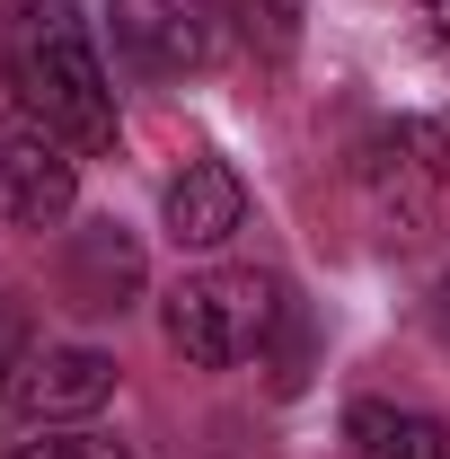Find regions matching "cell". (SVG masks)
Wrapping results in <instances>:
<instances>
[{"label": "cell", "mask_w": 450, "mask_h": 459, "mask_svg": "<svg viewBox=\"0 0 450 459\" xmlns=\"http://www.w3.org/2000/svg\"><path fill=\"white\" fill-rule=\"evenodd\" d=\"M0 62H9V89L36 133H54L71 151H115V80L98 62V36L80 18V0H18L9 27H0Z\"/></svg>", "instance_id": "1"}, {"label": "cell", "mask_w": 450, "mask_h": 459, "mask_svg": "<svg viewBox=\"0 0 450 459\" xmlns=\"http://www.w3.org/2000/svg\"><path fill=\"white\" fill-rule=\"evenodd\" d=\"M291 300H282L274 274H238V265H212V274H186L169 291V344L195 362V371H229V362H256L265 344L282 336Z\"/></svg>", "instance_id": "2"}, {"label": "cell", "mask_w": 450, "mask_h": 459, "mask_svg": "<svg viewBox=\"0 0 450 459\" xmlns=\"http://www.w3.org/2000/svg\"><path fill=\"white\" fill-rule=\"evenodd\" d=\"M415 9H424V27H433V36L450 45V0H415Z\"/></svg>", "instance_id": "12"}, {"label": "cell", "mask_w": 450, "mask_h": 459, "mask_svg": "<svg viewBox=\"0 0 450 459\" xmlns=\"http://www.w3.org/2000/svg\"><path fill=\"white\" fill-rule=\"evenodd\" d=\"M115 54L133 71H160V80H186L221 54V27H212V0H107Z\"/></svg>", "instance_id": "5"}, {"label": "cell", "mask_w": 450, "mask_h": 459, "mask_svg": "<svg viewBox=\"0 0 450 459\" xmlns=\"http://www.w3.org/2000/svg\"><path fill=\"white\" fill-rule=\"evenodd\" d=\"M353 186H362V204L389 230H415L442 204V186H450V124H433V115L371 124L362 151H353Z\"/></svg>", "instance_id": "3"}, {"label": "cell", "mask_w": 450, "mask_h": 459, "mask_svg": "<svg viewBox=\"0 0 450 459\" xmlns=\"http://www.w3.org/2000/svg\"><path fill=\"white\" fill-rule=\"evenodd\" d=\"M107 398H115V353H98V344H36L0 389V406L27 424H89Z\"/></svg>", "instance_id": "4"}, {"label": "cell", "mask_w": 450, "mask_h": 459, "mask_svg": "<svg viewBox=\"0 0 450 459\" xmlns=\"http://www.w3.org/2000/svg\"><path fill=\"white\" fill-rule=\"evenodd\" d=\"M229 18H238V36L256 45V54H291L300 45V9L309 0H221Z\"/></svg>", "instance_id": "11"}, {"label": "cell", "mask_w": 450, "mask_h": 459, "mask_svg": "<svg viewBox=\"0 0 450 459\" xmlns=\"http://www.w3.org/2000/svg\"><path fill=\"white\" fill-rule=\"evenodd\" d=\"M0 459H133L115 433H98V424H36L27 442H9Z\"/></svg>", "instance_id": "10"}, {"label": "cell", "mask_w": 450, "mask_h": 459, "mask_svg": "<svg viewBox=\"0 0 450 459\" xmlns=\"http://www.w3.org/2000/svg\"><path fill=\"white\" fill-rule=\"evenodd\" d=\"M433 318H442V336H450V274H442V291H433Z\"/></svg>", "instance_id": "13"}, {"label": "cell", "mask_w": 450, "mask_h": 459, "mask_svg": "<svg viewBox=\"0 0 450 459\" xmlns=\"http://www.w3.org/2000/svg\"><path fill=\"white\" fill-rule=\"evenodd\" d=\"M160 221H169L177 247H221L229 230L247 221V186L229 160H186L169 177V195H160Z\"/></svg>", "instance_id": "8"}, {"label": "cell", "mask_w": 450, "mask_h": 459, "mask_svg": "<svg viewBox=\"0 0 450 459\" xmlns=\"http://www.w3.org/2000/svg\"><path fill=\"white\" fill-rule=\"evenodd\" d=\"M80 204V160L54 133H0V221L9 230H54Z\"/></svg>", "instance_id": "6"}, {"label": "cell", "mask_w": 450, "mask_h": 459, "mask_svg": "<svg viewBox=\"0 0 450 459\" xmlns=\"http://www.w3.org/2000/svg\"><path fill=\"white\" fill-rule=\"evenodd\" d=\"M133 291H142V238L124 221H80L62 247V300L80 318H115Z\"/></svg>", "instance_id": "7"}, {"label": "cell", "mask_w": 450, "mask_h": 459, "mask_svg": "<svg viewBox=\"0 0 450 459\" xmlns=\"http://www.w3.org/2000/svg\"><path fill=\"white\" fill-rule=\"evenodd\" d=\"M344 442L362 459H450V424L424 415V406H397V398H362L344 415Z\"/></svg>", "instance_id": "9"}]
</instances>
